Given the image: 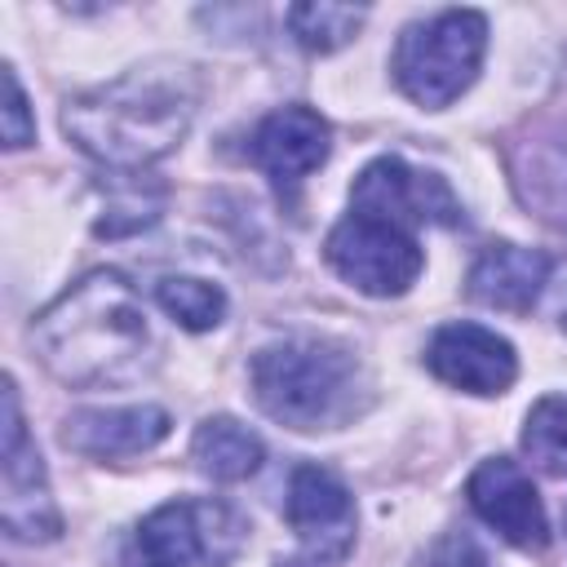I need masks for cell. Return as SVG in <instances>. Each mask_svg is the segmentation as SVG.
<instances>
[{
  "label": "cell",
  "mask_w": 567,
  "mask_h": 567,
  "mask_svg": "<svg viewBox=\"0 0 567 567\" xmlns=\"http://www.w3.org/2000/svg\"><path fill=\"white\" fill-rule=\"evenodd\" d=\"M40 363L71 390L128 385L155 363V332L146 306L120 270L75 279L31 323Z\"/></svg>",
  "instance_id": "1"
},
{
  "label": "cell",
  "mask_w": 567,
  "mask_h": 567,
  "mask_svg": "<svg viewBox=\"0 0 567 567\" xmlns=\"http://www.w3.org/2000/svg\"><path fill=\"white\" fill-rule=\"evenodd\" d=\"M199 80L182 62L137 66L102 89L75 93L62 106V133L97 164L137 173L164 159L190 128Z\"/></svg>",
  "instance_id": "2"
},
{
  "label": "cell",
  "mask_w": 567,
  "mask_h": 567,
  "mask_svg": "<svg viewBox=\"0 0 567 567\" xmlns=\"http://www.w3.org/2000/svg\"><path fill=\"white\" fill-rule=\"evenodd\" d=\"M257 408L301 434L341 430L368 403V377L350 346L332 337H279L248 363Z\"/></svg>",
  "instance_id": "3"
},
{
  "label": "cell",
  "mask_w": 567,
  "mask_h": 567,
  "mask_svg": "<svg viewBox=\"0 0 567 567\" xmlns=\"http://www.w3.org/2000/svg\"><path fill=\"white\" fill-rule=\"evenodd\" d=\"M483 53H487V18L474 9H443L403 27L390 71L394 84L416 106L443 111L478 80Z\"/></svg>",
  "instance_id": "4"
},
{
  "label": "cell",
  "mask_w": 567,
  "mask_h": 567,
  "mask_svg": "<svg viewBox=\"0 0 567 567\" xmlns=\"http://www.w3.org/2000/svg\"><path fill=\"white\" fill-rule=\"evenodd\" d=\"M323 257L350 288L368 297H403L425 266V252L408 226L354 208L328 230Z\"/></svg>",
  "instance_id": "5"
},
{
  "label": "cell",
  "mask_w": 567,
  "mask_h": 567,
  "mask_svg": "<svg viewBox=\"0 0 567 567\" xmlns=\"http://www.w3.org/2000/svg\"><path fill=\"white\" fill-rule=\"evenodd\" d=\"M4 443H0V523L13 540H53L62 532V514L53 505L49 492V474L44 461L27 434L22 421V403H18V385L4 381Z\"/></svg>",
  "instance_id": "6"
},
{
  "label": "cell",
  "mask_w": 567,
  "mask_h": 567,
  "mask_svg": "<svg viewBox=\"0 0 567 567\" xmlns=\"http://www.w3.org/2000/svg\"><path fill=\"white\" fill-rule=\"evenodd\" d=\"M244 536L235 509L217 501H164L137 527L142 567H221Z\"/></svg>",
  "instance_id": "7"
},
{
  "label": "cell",
  "mask_w": 567,
  "mask_h": 567,
  "mask_svg": "<svg viewBox=\"0 0 567 567\" xmlns=\"http://www.w3.org/2000/svg\"><path fill=\"white\" fill-rule=\"evenodd\" d=\"M350 208L354 213H372V217H385L394 226H452L461 221V204L456 195L447 190V182L439 173H425V168H412L408 159L399 155H381L372 159L354 186H350Z\"/></svg>",
  "instance_id": "8"
},
{
  "label": "cell",
  "mask_w": 567,
  "mask_h": 567,
  "mask_svg": "<svg viewBox=\"0 0 567 567\" xmlns=\"http://www.w3.org/2000/svg\"><path fill=\"white\" fill-rule=\"evenodd\" d=\"M284 514L310 563H341L354 549V532H359L354 496L328 465L292 470Z\"/></svg>",
  "instance_id": "9"
},
{
  "label": "cell",
  "mask_w": 567,
  "mask_h": 567,
  "mask_svg": "<svg viewBox=\"0 0 567 567\" xmlns=\"http://www.w3.org/2000/svg\"><path fill=\"white\" fill-rule=\"evenodd\" d=\"M470 509L514 549H545L549 540V518L540 505V492L532 487L527 470L509 456H487L474 465L465 483Z\"/></svg>",
  "instance_id": "10"
},
{
  "label": "cell",
  "mask_w": 567,
  "mask_h": 567,
  "mask_svg": "<svg viewBox=\"0 0 567 567\" xmlns=\"http://www.w3.org/2000/svg\"><path fill=\"white\" fill-rule=\"evenodd\" d=\"M425 368L465 394H505L518 377L514 346L483 323H443L425 341Z\"/></svg>",
  "instance_id": "11"
},
{
  "label": "cell",
  "mask_w": 567,
  "mask_h": 567,
  "mask_svg": "<svg viewBox=\"0 0 567 567\" xmlns=\"http://www.w3.org/2000/svg\"><path fill=\"white\" fill-rule=\"evenodd\" d=\"M332 151V128L319 111L292 102V106H279L270 111L252 137H248V159L279 186V190H292L301 186Z\"/></svg>",
  "instance_id": "12"
},
{
  "label": "cell",
  "mask_w": 567,
  "mask_h": 567,
  "mask_svg": "<svg viewBox=\"0 0 567 567\" xmlns=\"http://www.w3.org/2000/svg\"><path fill=\"white\" fill-rule=\"evenodd\" d=\"M168 439V412L155 403L128 408H80L62 421V443L89 461H120L142 456Z\"/></svg>",
  "instance_id": "13"
},
{
  "label": "cell",
  "mask_w": 567,
  "mask_h": 567,
  "mask_svg": "<svg viewBox=\"0 0 567 567\" xmlns=\"http://www.w3.org/2000/svg\"><path fill=\"white\" fill-rule=\"evenodd\" d=\"M549 279V257L536 252V248H523V244H487L474 266H470V279H465V292L478 301V306H492V310H509V315H527L540 297Z\"/></svg>",
  "instance_id": "14"
},
{
  "label": "cell",
  "mask_w": 567,
  "mask_h": 567,
  "mask_svg": "<svg viewBox=\"0 0 567 567\" xmlns=\"http://www.w3.org/2000/svg\"><path fill=\"white\" fill-rule=\"evenodd\" d=\"M514 186L536 217L567 230V128H545L514 146Z\"/></svg>",
  "instance_id": "15"
},
{
  "label": "cell",
  "mask_w": 567,
  "mask_h": 567,
  "mask_svg": "<svg viewBox=\"0 0 567 567\" xmlns=\"http://www.w3.org/2000/svg\"><path fill=\"white\" fill-rule=\"evenodd\" d=\"M261 456H266L261 439L235 416H204L190 439V461L213 483H239V478L257 474Z\"/></svg>",
  "instance_id": "16"
},
{
  "label": "cell",
  "mask_w": 567,
  "mask_h": 567,
  "mask_svg": "<svg viewBox=\"0 0 567 567\" xmlns=\"http://www.w3.org/2000/svg\"><path fill=\"white\" fill-rule=\"evenodd\" d=\"M368 18V9L359 4H328V0H310V4H292L288 9V31L301 49L310 53H332L341 44H350V35L359 31V22Z\"/></svg>",
  "instance_id": "17"
},
{
  "label": "cell",
  "mask_w": 567,
  "mask_h": 567,
  "mask_svg": "<svg viewBox=\"0 0 567 567\" xmlns=\"http://www.w3.org/2000/svg\"><path fill=\"white\" fill-rule=\"evenodd\" d=\"M155 301L168 310L173 323H182L186 332H208L226 319V292L208 279L195 275H168L155 284Z\"/></svg>",
  "instance_id": "18"
},
{
  "label": "cell",
  "mask_w": 567,
  "mask_h": 567,
  "mask_svg": "<svg viewBox=\"0 0 567 567\" xmlns=\"http://www.w3.org/2000/svg\"><path fill=\"white\" fill-rule=\"evenodd\" d=\"M523 452L554 478H567V394H545L523 421Z\"/></svg>",
  "instance_id": "19"
},
{
  "label": "cell",
  "mask_w": 567,
  "mask_h": 567,
  "mask_svg": "<svg viewBox=\"0 0 567 567\" xmlns=\"http://www.w3.org/2000/svg\"><path fill=\"white\" fill-rule=\"evenodd\" d=\"M35 142V120L27 111V93L18 84V71L4 66V146L9 151H22Z\"/></svg>",
  "instance_id": "20"
},
{
  "label": "cell",
  "mask_w": 567,
  "mask_h": 567,
  "mask_svg": "<svg viewBox=\"0 0 567 567\" xmlns=\"http://www.w3.org/2000/svg\"><path fill=\"white\" fill-rule=\"evenodd\" d=\"M416 567H492V563H487V554H483V545H478L474 536L447 532V536H439V540L416 558Z\"/></svg>",
  "instance_id": "21"
},
{
  "label": "cell",
  "mask_w": 567,
  "mask_h": 567,
  "mask_svg": "<svg viewBox=\"0 0 567 567\" xmlns=\"http://www.w3.org/2000/svg\"><path fill=\"white\" fill-rule=\"evenodd\" d=\"M279 567H306V563H279Z\"/></svg>",
  "instance_id": "22"
},
{
  "label": "cell",
  "mask_w": 567,
  "mask_h": 567,
  "mask_svg": "<svg viewBox=\"0 0 567 567\" xmlns=\"http://www.w3.org/2000/svg\"><path fill=\"white\" fill-rule=\"evenodd\" d=\"M563 332H567V310H563Z\"/></svg>",
  "instance_id": "23"
}]
</instances>
